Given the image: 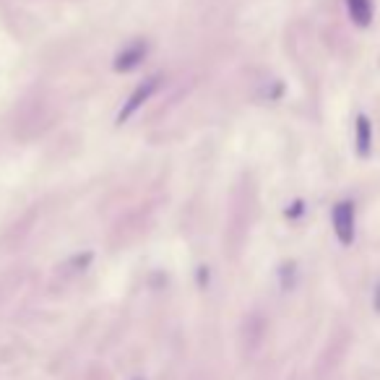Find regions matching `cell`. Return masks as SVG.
Segmentation results:
<instances>
[{"label":"cell","mask_w":380,"mask_h":380,"mask_svg":"<svg viewBox=\"0 0 380 380\" xmlns=\"http://www.w3.org/2000/svg\"><path fill=\"white\" fill-rule=\"evenodd\" d=\"M331 224H334V234H336V240L349 248V245H355L357 240V206L352 198H344L338 201L334 211H331Z\"/></svg>","instance_id":"1"},{"label":"cell","mask_w":380,"mask_h":380,"mask_svg":"<svg viewBox=\"0 0 380 380\" xmlns=\"http://www.w3.org/2000/svg\"><path fill=\"white\" fill-rule=\"evenodd\" d=\"M159 81H162L159 76H151V78H146L144 84H139V87H136V91H133V94L128 96V102L122 104V110L118 113V122L130 120L133 115L139 113L141 107H144V104H146L148 99L154 96V91L159 89Z\"/></svg>","instance_id":"2"},{"label":"cell","mask_w":380,"mask_h":380,"mask_svg":"<svg viewBox=\"0 0 380 380\" xmlns=\"http://www.w3.org/2000/svg\"><path fill=\"white\" fill-rule=\"evenodd\" d=\"M372 141H375V133H372V120L367 115H357L355 120V151L360 159H367L372 154Z\"/></svg>","instance_id":"3"},{"label":"cell","mask_w":380,"mask_h":380,"mask_svg":"<svg viewBox=\"0 0 380 380\" xmlns=\"http://www.w3.org/2000/svg\"><path fill=\"white\" fill-rule=\"evenodd\" d=\"M148 52V44L146 42H133L128 44L122 52H118V58H115V70H133L139 68L144 58H146Z\"/></svg>","instance_id":"4"},{"label":"cell","mask_w":380,"mask_h":380,"mask_svg":"<svg viewBox=\"0 0 380 380\" xmlns=\"http://www.w3.org/2000/svg\"><path fill=\"white\" fill-rule=\"evenodd\" d=\"M344 6L355 26L367 29L372 24V18H375V3L372 0H344Z\"/></svg>","instance_id":"5"},{"label":"cell","mask_w":380,"mask_h":380,"mask_svg":"<svg viewBox=\"0 0 380 380\" xmlns=\"http://www.w3.org/2000/svg\"><path fill=\"white\" fill-rule=\"evenodd\" d=\"M305 211V203L303 201H294L292 208H286V216H300Z\"/></svg>","instance_id":"6"},{"label":"cell","mask_w":380,"mask_h":380,"mask_svg":"<svg viewBox=\"0 0 380 380\" xmlns=\"http://www.w3.org/2000/svg\"><path fill=\"white\" fill-rule=\"evenodd\" d=\"M372 305H375V312L380 315V281H378V286H375V297H372Z\"/></svg>","instance_id":"7"}]
</instances>
